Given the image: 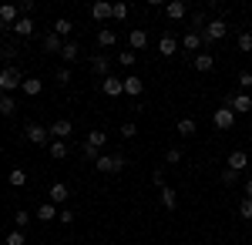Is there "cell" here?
<instances>
[{
    "instance_id": "6da1fadb",
    "label": "cell",
    "mask_w": 252,
    "mask_h": 245,
    "mask_svg": "<svg viewBox=\"0 0 252 245\" xmlns=\"http://www.w3.org/2000/svg\"><path fill=\"white\" fill-rule=\"evenodd\" d=\"M225 34H229V20L212 17L205 24V31H202V40H205V44H219V40H225Z\"/></svg>"
},
{
    "instance_id": "7a4b0ae2",
    "label": "cell",
    "mask_w": 252,
    "mask_h": 245,
    "mask_svg": "<svg viewBox=\"0 0 252 245\" xmlns=\"http://www.w3.org/2000/svg\"><path fill=\"white\" fill-rule=\"evenodd\" d=\"M125 165H128L125 154H101V158L94 161V168L101 171V175H115V171H121Z\"/></svg>"
},
{
    "instance_id": "3957f363",
    "label": "cell",
    "mask_w": 252,
    "mask_h": 245,
    "mask_svg": "<svg viewBox=\"0 0 252 245\" xmlns=\"http://www.w3.org/2000/svg\"><path fill=\"white\" fill-rule=\"evenodd\" d=\"M24 138H27L31 145H37V148H44V145H51V131H47L44 124H37V121L24 124Z\"/></svg>"
},
{
    "instance_id": "277c9868",
    "label": "cell",
    "mask_w": 252,
    "mask_h": 245,
    "mask_svg": "<svg viewBox=\"0 0 252 245\" xmlns=\"http://www.w3.org/2000/svg\"><path fill=\"white\" fill-rule=\"evenodd\" d=\"M20 84H24V74H20L17 67H3V71H0V91H3V94H14Z\"/></svg>"
},
{
    "instance_id": "5b68a950",
    "label": "cell",
    "mask_w": 252,
    "mask_h": 245,
    "mask_svg": "<svg viewBox=\"0 0 252 245\" xmlns=\"http://www.w3.org/2000/svg\"><path fill=\"white\" fill-rule=\"evenodd\" d=\"M225 108H232L235 114H249V111H252V94H249V91H235V94H225Z\"/></svg>"
},
{
    "instance_id": "8992f818",
    "label": "cell",
    "mask_w": 252,
    "mask_h": 245,
    "mask_svg": "<svg viewBox=\"0 0 252 245\" xmlns=\"http://www.w3.org/2000/svg\"><path fill=\"white\" fill-rule=\"evenodd\" d=\"M212 124L219 128V131H229V128L235 124V111H232V108H225V104H222V108H219V111L212 114Z\"/></svg>"
},
{
    "instance_id": "52a82bcc",
    "label": "cell",
    "mask_w": 252,
    "mask_h": 245,
    "mask_svg": "<svg viewBox=\"0 0 252 245\" xmlns=\"http://www.w3.org/2000/svg\"><path fill=\"white\" fill-rule=\"evenodd\" d=\"M101 91H104L108 97H121V94H125V77L108 74L104 81H101Z\"/></svg>"
},
{
    "instance_id": "ba28073f",
    "label": "cell",
    "mask_w": 252,
    "mask_h": 245,
    "mask_svg": "<svg viewBox=\"0 0 252 245\" xmlns=\"http://www.w3.org/2000/svg\"><path fill=\"white\" fill-rule=\"evenodd\" d=\"M47 131H51V141H67L71 131H74V124H71L67 118H61V121H54V124L47 128Z\"/></svg>"
},
{
    "instance_id": "9c48e42d",
    "label": "cell",
    "mask_w": 252,
    "mask_h": 245,
    "mask_svg": "<svg viewBox=\"0 0 252 245\" xmlns=\"http://www.w3.org/2000/svg\"><path fill=\"white\" fill-rule=\"evenodd\" d=\"M67 198H71V188H67L64 182H54L51 191H47V202H51V205H64Z\"/></svg>"
},
{
    "instance_id": "30bf717a",
    "label": "cell",
    "mask_w": 252,
    "mask_h": 245,
    "mask_svg": "<svg viewBox=\"0 0 252 245\" xmlns=\"http://www.w3.org/2000/svg\"><path fill=\"white\" fill-rule=\"evenodd\" d=\"M104 145H108V131H104V128H91V131H88V138H84V148L101 151Z\"/></svg>"
},
{
    "instance_id": "8fae6325",
    "label": "cell",
    "mask_w": 252,
    "mask_h": 245,
    "mask_svg": "<svg viewBox=\"0 0 252 245\" xmlns=\"http://www.w3.org/2000/svg\"><path fill=\"white\" fill-rule=\"evenodd\" d=\"M64 44H67V40H61L58 34H54V31H51V34H44V37H40V47H44V51H47V54H61V51H64Z\"/></svg>"
},
{
    "instance_id": "7c38bea8",
    "label": "cell",
    "mask_w": 252,
    "mask_h": 245,
    "mask_svg": "<svg viewBox=\"0 0 252 245\" xmlns=\"http://www.w3.org/2000/svg\"><path fill=\"white\" fill-rule=\"evenodd\" d=\"M178 44H182V51H189V54H198V51L205 47V40H202V34H192V31H189L185 37L178 40Z\"/></svg>"
},
{
    "instance_id": "4fadbf2b",
    "label": "cell",
    "mask_w": 252,
    "mask_h": 245,
    "mask_svg": "<svg viewBox=\"0 0 252 245\" xmlns=\"http://www.w3.org/2000/svg\"><path fill=\"white\" fill-rule=\"evenodd\" d=\"M125 94L128 97H141L145 94V81H141L138 74H128L125 77Z\"/></svg>"
},
{
    "instance_id": "5bb4252c",
    "label": "cell",
    "mask_w": 252,
    "mask_h": 245,
    "mask_svg": "<svg viewBox=\"0 0 252 245\" xmlns=\"http://www.w3.org/2000/svg\"><path fill=\"white\" fill-rule=\"evenodd\" d=\"M17 20H20L17 3H3V7H0V24H3V27H14Z\"/></svg>"
},
{
    "instance_id": "9a60e30c",
    "label": "cell",
    "mask_w": 252,
    "mask_h": 245,
    "mask_svg": "<svg viewBox=\"0 0 252 245\" xmlns=\"http://www.w3.org/2000/svg\"><path fill=\"white\" fill-rule=\"evenodd\" d=\"M165 14H168V20H185L189 3H185V0H172V3H165Z\"/></svg>"
},
{
    "instance_id": "2e32d148",
    "label": "cell",
    "mask_w": 252,
    "mask_h": 245,
    "mask_svg": "<svg viewBox=\"0 0 252 245\" xmlns=\"http://www.w3.org/2000/svg\"><path fill=\"white\" fill-rule=\"evenodd\" d=\"M192 67H195V71H202V74H205V71H212V67H215V57L209 54V51H198V54L192 57Z\"/></svg>"
},
{
    "instance_id": "e0dca14e",
    "label": "cell",
    "mask_w": 252,
    "mask_h": 245,
    "mask_svg": "<svg viewBox=\"0 0 252 245\" xmlns=\"http://www.w3.org/2000/svg\"><path fill=\"white\" fill-rule=\"evenodd\" d=\"M148 47V34L141 31V27H135L131 34H128V51H145Z\"/></svg>"
},
{
    "instance_id": "ac0fdd59",
    "label": "cell",
    "mask_w": 252,
    "mask_h": 245,
    "mask_svg": "<svg viewBox=\"0 0 252 245\" xmlns=\"http://www.w3.org/2000/svg\"><path fill=\"white\" fill-rule=\"evenodd\" d=\"M178 47H182V44H178L172 34H165V37L158 40V54H161V57H175V54H178Z\"/></svg>"
},
{
    "instance_id": "d6986e66",
    "label": "cell",
    "mask_w": 252,
    "mask_h": 245,
    "mask_svg": "<svg viewBox=\"0 0 252 245\" xmlns=\"http://www.w3.org/2000/svg\"><path fill=\"white\" fill-rule=\"evenodd\" d=\"M175 131L182 134V138H192V134L198 131V121H195V118H178V121H175Z\"/></svg>"
},
{
    "instance_id": "ffe728a7",
    "label": "cell",
    "mask_w": 252,
    "mask_h": 245,
    "mask_svg": "<svg viewBox=\"0 0 252 245\" xmlns=\"http://www.w3.org/2000/svg\"><path fill=\"white\" fill-rule=\"evenodd\" d=\"M108 67H111V61H108L104 54H94V57H91V74H97V77H108V74H111Z\"/></svg>"
},
{
    "instance_id": "44dd1931",
    "label": "cell",
    "mask_w": 252,
    "mask_h": 245,
    "mask_svg": "<svg viewBox=\"0 0 252 245\" xmlns=\"http://www.w3.org/2000/svg\"><path fill=\"white\" fill-rule=\"evenodd\" d=\"M58 212H61L58 205L44 202V205H37V222H44V225H47V222H58Z\"/></svg>"
},
{
    "instance_id": "7402d4cb",
    "label": "cell",
    "mask_w": 252,
    "mask_h": 245,
    "mask_svg": "<svg viewBox=\"0 0 252 245\" xmlns=\"http://www.w3.org/2000/svg\"><path fill=\"white\" fill-rule=\"evenodd\" d=\"M47 154H51L54 161H64V158L71 154V145H67V141H51V145H47Z\"/></svg>"
},
{
    "instance_id": "603a6c76",
    "label": "cell",
    "mask_w": 252,
    "mask_h": 245,
    "mask_svg": "<svg viewBox=\"0 0 252 245\" xmlns=\"http://www.w3.org/2000/svg\"><path fill=\"white\" fill-rule=\"evenodd\" d=\"M20 91H24L27 97H37L40 91H44V81H40V77H24V84H20Z\"/></svg>"
},
{
    "instance_id": "cb8c5ba5",
    "label": "cell",
    "mask_w": 252,
    "mask_h": 245,
    "mask_svg": "<svg viewBox=\"0 0 252 245\" xmlns=\"http://www.w3.org/2000/svg\"><path fill=\"white\" fill-rule=\"evenodd\" d=\"M246 165H249V154H246V151H229V161H225V168L242 171Z\"/></svg>"
},
{
    "instance_id": "d4e9b609",
    "label": "cell",
    "mask_w": 252,
    "mask_h": 245,
    "mask_svg": "<svg viewBox=\"0 0 252 245\" xmlns=\"http://www.w3.org/2000/svg\"><path fill=\"white\" fill-rule=\"evenodd\" d=\"M78 57H81V44L67 40V44H64V51H61V61H64V67H67V64H74Z\"/></svg>"
},
{
    "instance_id": "484cf974",
    "label": "cell",
    "mask_w": 252,
    "mask_h": 245,
    "mask_svg": "<svg viewBox=\"0 0 252 245\" xmlns=\"http://www.w3.org/2000/svg\"><path fill=\"white\" fill-rule=\"evenodd\" d=\"M91 20H111V3H108V0L91 3Z\"/></svg>"
},
{
    "instance_id": "4316f807",
    "label": "cell",
    "mask_w": 252,
    "mask_h": 245,
    "mask_svg": "<svg viewBox=\"0 0 252 245\" xmlns=\"http://www.w3.org/2000/svg\"><path fill=\"white\" fill-rule=\"evenodd\" d=\"M54 34H58L61 40H67L71 34H74V24H71L67 17H58V20H54Z\"/></svg>"
},
{
    "instance_id": "83f0119b",
    "label": "cell",
    "mask_w": 252,
    "mask_h": 245,
    "mask_svg": "<svg viewBox=\"0 0 252 245\" xmlns=\"http://www.w3.org/2000/svg\"><path fill=\"white\" fill-rule=\"evenodd\" d=\"M115 44H118V34L111 31V27L97 31V47H104V51H108V47H115Z\"/></svg>"
},
{
    "instance_id": "f1b7e54d",
    "label": "cell",
    "mask_w": 252,
    "mask_h": 245,
    "mask_svg": "<svg viewBox=\"0 0 252 245\" xmlns=\"http://www.w3.org/2000/svg\"><path fill=\"white\" fill-rule=\"evenodd\" d=\"M14 34H17V37H31V34H34V17H20L17 24H14Z\"/></svg>"
},
{
    "instance_id": "f546056e",
    "label": "cell",
    "mask_w": 252,
    "mask_h": 245,
    "mask_svg": "<svg viewBox=\"0 0 252 245\" xmlns=\"http://www.w3.org/2000/svg\"><path fill=\"white\" fill-rule=\"evenodd\" d=\"M161 205L168 208V212H175V208H178V195H175V188H168V185L161 188Z\"/></svg>"
},
{
    "instance_id": "4dcf8cb0",
    "label": "cell",
    "mask_w": 252,
    "mask_h": 245,
    "mask_svg": "<svg viewBox=\"0 0 252 245\" xmlns=\"http://www.w3.org/2000/svg\"><path fill=\"white\" fill-rule=\"evenodd\" d=\"M7 178H10V185H14V188H24V185H27V171H24V168H14Z\"/></svg>"
},
{
    "instance_id": "1f68e13d",
    "label": "cell",
    "mask_w": 252,
    "mask_h": 245,
    "mask_svg": "<svg viewBox=\"0 0 252 245\" xmlns=\"http://www.w3.org/2000/svg\"><path fill=\"white\" fill-rule=\"evenodd\" d=\"M235 47H239L242 54H252V34H249V31H242V34H239V40H235Z\"/></svg>"
},
{
    "instance_id": "d6a6232c",
    "label": "cell",
    "mask_w": 252,
    "mask_h": 245,
    "mask_svg": "<svg viewBox=\"0 0 252 245\" xmlns=\"http://www.w3.org/2000/svg\"><path fill=\"white\" fill-rule=\"evenodd\" d=\"M3 245H27V235H24L20 228H14V232H7V239H3Z\"/></svg>"
},
{
    "instance_id": "836d02e7",
    "label": "cell",
    "mask_w": 252,
    "mask_h": 245,
    "mask_svg": "<svg viewBox=\"0 0 252 245\" xmlns=\"http://www.w3.org/2000/svg\"><path fill=\"white\" fill-rule=\"evenodd\" d=\"M118 64H121V67H135V51H128V47L118 51Z\"/></svg>"
},
{
    "instance_id": "e575fe53",
    "label": "cell",
    "mask_w": 252,
    "mask_h": 245,
    "mask_svg": "<svg viewBox=\"0 0 252 245\" xmlns=\"http://www.w3.org/2000/svg\"><path fill=\"white\" fill-rule=\"evenodd\" d=\"M14 225H17V228H20V232H24V228L31 225V212H27V208H20L17 215H14Z\"/></svg>"
},
{
    "instance_id": "d590c367",
    "label": "cell",
    "mask_w": 252,
    "mask_h": 245,
    "mask_svg": "<svg viewBox=\"0 0 252 245\" xmlns=\"http://www.w3.org/2000/svg\"><path fill=\"white\" fill-rule=\"evenodd\" d=\"M74 218H78V215H74V208H61V212H58V222H61V225H74Z\"/></svg>"
},
{
    "instance_id": "8d00e7d4",
    "label": "cell",
    "mask_w": 252,
    "mask_h": 245,
    "mask_svg": "<svg viewBox=\"0 0 252 245\" xmlns=\"http://www.w3.org/2000/svg\"><path fill=\"white\" fill-rule=\"evenodd\" d=\"M239 218L252 222V198H242V202H239Z\"/></svg>"
},
{
    "instance_id": "74e56055",
    "label": "cell",
    "mask_w": 252,
    "mask_h": 245,
    "mask_svg": "<svg viewBox=\"0 0 252 245\" xmlns=\"http://www.w3.org/2000/svg\"><path fill=\"white\" fill-rule=\"evenodd\" d=\"M14 111H17V101H14V97L7 94V97H3V101H0V114H7V118H10V114H14Z\"/></svg>"
},
{
    "instance_id": "f35d334b",
    "label": "cell",
    "mask_w": 252,
    "mask_h": 245,
    "mask_svg": "<svg viewBox=\"0 0 252 245\" xmlns=\"http://www.w3.org/2000/svg\"><path fill=\"white\" fill-rule=\"evenodd\" d=\"M111 17L115 20H128V3H111Z\"/></svg>"
},
{
    "instance_id": "ab89813d",
    "label": "cell",
    "mask_w": 252,
    "mask_h": 245,
    "mask_svg": "<svg viewBox=\"0 0 252 245\" xmlns=\"http://www.w3.org/2000/svg\"><path fill=\"white\" fill-rule=\"evenodd\" d=\"M182 161V148H168L165 151V165H178Z\"/></svg>"
},
{
    "instance_id": "60d3db41",
    "label": "cell",
    "mask_w": 252,
    "mask_h": 245,
    "mask_svg": "<svg viewBox=\"0 0 252 245\" xmlns=\"http://www.w3.org/2000/svg\"><path fill=\"white\" fill-rule=\"evenodd\" d=\"M54 81H58V84H71V71H67V67L61 64L58 71H54Z\"/></svg>"
},
{
    "instance_id": "b9f144b4",
    "label": "cell",
    "mask_w": 252,
    "mask_h": 245,
    "mask_svg": "<svg viewBox=\"0 0 252 245\" xmlns=\"http://www.w3.org/2000/svg\"><path fill=\"white\" fill-rule=\"evenodd\" d=\"M118 134L131 141V138H135V134H138V124H121V128H118Z\"/></svg>"
},
{
    "instance_id": "7bdbcfd3",
    "label": "cell",
    "mask_w": 252,
    "mask_h": 245,
    "mask_svg": "<svg viewBox=\"0 0 252 245\" xmlns=\"http://www.w3.org/2000/svg\"><path fill=\"white\" fill-rule=\"evenodd\" d=\"M152 185H155L158 191L165 188V171H161V168H155V171H152Z\"/></svg>"
},
{
    "instance_id": "ee69618b",
    "label": "cell",
    "mask_w": 252,
    "mask_h": 245,
    "mask_svg": "<svg viewBox=\"0 0 252 245\" xmlns=\"http://www.w3.org/2000/svg\"><path fill=\"white\" fill-rule=\"evenodd\" d=\"M239 88H242V91H252V71H242V74H239Z\"/></svg>"
},
{
    "instance_id": "f6af8a7d",
    "label": "cell",
    "mask_w": 252,
    "mask_h": 245,
    "mask_svg": "<svg viewBox=\"0 0 252 245\" xmlns=\"http://www.w3.org/2000/svg\"><path fill=\"white\" fill-rule=\"evenodd\" d=\"M222 182H225V188H229V185H235V182H239V171L225 168V171H222Z\"/></svg>"
},
{
    "instance_id": "bcb514c9",
    "label": "cell",
    "mask_w": 252,
    "mask_h": 245,
    "mask_svg": "<svg viewBox=\"0 0 252 245\" xmlns=\"http://www.w3.org/2000/svg\"><path fill=\"white\" fill-rule=\"evenodd\" d=\"M17 10H20V14H34V0H20Z\"/></svg>"
},
{
    "instance_id": "7dc6e473",
    "label": "cell",
    "mask_w": 252,
    "mask_h": 245,
    "mask_svg": "<svg viewBox=\"0 0 252 245\" xmlns=\"http://www.w3.org/2000/svg\"><path fill=\"white\" fill-rule=\"evenodd\" d=\"M242 188H246V198H252V178L246 182V185H242Z\"/></svg>"
},
{
    "instance_id": "c3c4849f",
    "label": "cell",
    "mask_w": 252,
    "mask_h": 245,
    "mask_svg": "<svg viewBox=\"0 0 252 245\" xmlns=\"http://www.w3.org/2000/svg\"><path fill=\"white\" fill-rule=\"evenodd\" d=\"M0 37H3V24H0Z\"/></svg>"
},
{
    "instance_id": "681fc988",
    "label": "cell",
    "mask_w": 252,
    "mask_h": 245,
    "mask_svg": "<svg viewBox=\"0 0 252 245\" xmlns=\"http://www.w3.org/2000/svg\"><path fill=\"white\" fill-rule=\"evenodd\" d=\"M3 97H7V94H3V91H0V101H3Z\"/></svg>"
},
{
    "instance_id": "f907efd6",
    "label": "cell",
    "mask_w": 252,
    "mask_h": 245,
    "mask_svg": "<svg viewBox=\"0 0 252 245\" xmlns=\"http://www.w3.org/2000/svg\"><path fill=\"white\" fill-rule=\"evenodd\" d=\"M0 158H3V148H0Z\"/></svg>"
},
{
    "instance_id": "816d5d0a",
    "label": "cell",
    "mask_w": 252,
    "mask_h": 245,
    "mask_svg": "<svg viewBox=\"0 0 252 245\" xmlns=\"http://www.w3.org/2000/svg\"><path fill=\"white\" fill-rule=\"evenodd\" d=\"M0 64H3V54H0Z\"/></svg>"
}]
</instances>
